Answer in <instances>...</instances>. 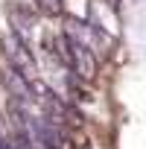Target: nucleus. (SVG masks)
<instances>
[{"mask_svg": "<svg viewBox=\"0 0 146 149\" xmlns=\"http://www.w3.org/2000/svg\"><path fill=\"white\" fill-rule=\"evenodd\" d=\"M0 47H3V56H6V61H9L15 70H21L26 79H35V73H38L35 58H32L26 41H24L18 32H6L3 38H0Z\"/></svg>", "mask_w": 146, "mask_h": 149, "instance_id": "obj_1", "label": "nucleus"}, {"mask_svg": "<svg viewBox=\"0 0 146 149\" xmlns=\"http://www.w3.org/2000/svg\"><path fill=\"white\" fill-rule=\"evenodd\" d=\"M64 35L73 38V41H79V44H85V47L94 50V53H105V50L114 44V38H111L108 32H102L99 26L85 24V21H67V32H64Z\"/></svg>", "mask_w": 146, "mask_h": 149, "instance_id": "obj_2", "label": "nucleus"}, {"mask_svg": "<svg viewBox=\"0 0 146 149\" xmlns=\"http://www.w3.org/2000/svg\"><path fill=\"white\" fill-rule=\"evenodd\" d=\"M67 50H70L67 67H73V73H76L79 79L91 82V79L97 76V53L88 50V47L79 44V41H73V38H67Z\"/></svg>", "mask_w": 146, "mask_h": 149, "instance_id": "obj_3", "label": "nucleus"}, {"mask_svg": "<svg viewBox=\"0 0 146 149\" xmlns=\"http://www.w3.org/2000/svg\"><path fill=\"white\" fill-rule=\"evenodd\" d=\"M0 79H3L6 91L18 100V102H32V88H29V79L24 76L21 70H15L12 64L3 67V73H0Z\"/></svg>", "mask_w": 146, "mask_h": 149, "instance_id": "obj_4", "label": "nucleus"}, {"mask_svg": "<svg viewBox=\"0 0 146 149\" xmlns=\"http://www.w3.org/2000/svg\"><path fill=\"white\" fill-rule=\"evenodd\" d=\"M35 9L44 15H61L64 12V0H35Z\"/></svg>", "mask_w": 146, "mask_h": 149, "instance_id": "obj_5", "label": "nucleus"}]
</instances>
